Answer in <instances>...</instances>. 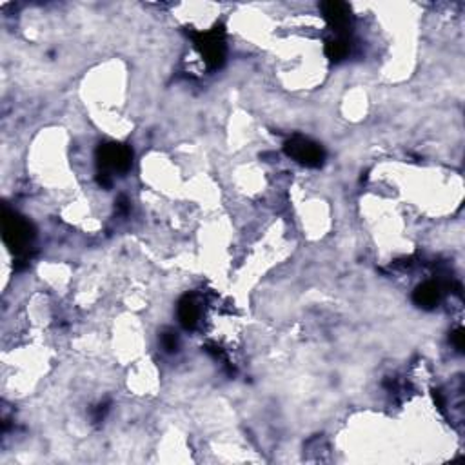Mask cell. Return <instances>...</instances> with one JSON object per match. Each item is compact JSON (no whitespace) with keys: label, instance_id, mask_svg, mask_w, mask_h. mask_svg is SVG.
Returning <instances> with one entry per match:
<instances>
[{"label":"cell","instance_id":"9","mask_svg":"<svg viewBox=\"0 0 465 465\" xmlns=\"http://www.w3.org/2000/svg\"><path fill=\"white\" fill-rule=\"evenodd\" d=\"M160 344H162V347L168 353H175L179 349V337H177V333L169 331V329L168 331H164L162 335H160Z\"/></svg>","mask_w":465,"mask_h":465},{"label":"cell","instance_id":"4","mask_svg":"<svg viewBox=\"0 0 465 465\" xmlns=\"http://www.w3.org/2000/svg\"><path fill=\"white\" fill-rule=\"evenodd\" d=\"M284 151L287 157H291L307 168H318L326 160V151L322 149V146H318L317 142L309 139H304V137H293L291 140H287Z\"/></svg>","mask_w":465,"mask_h":465},{"label":"cell","instance_id":"2","mask_svg":"<svg viewBox=\"0 0 465 465\" xmlns=\"http://www.w3.org/2000/svg\"><path fill=\"white\" fill-rule=\"evenodd\" d=\"M133 162V151L126 144H100L97 149L99 173H126Z\"/></svg>","mask_w":465,"mask_h":465},{"label":"cell","instance_id":"10","mask_svg":"<svg viewBox=\"0 0 465 465\" xmlns=\"http://www.w3.org/2000/svg\"><path fill=\"white\" fill-rule=\"evenodd\" d=\"M464 338H465V335H464V329H462V327H458V329L451 335V340H453V344H455L456 351H460V353L464 351V347H465Z\"/></svg>","mask_w":465,"mask_h":465},{"label":"cell","instance_id":"7","mask_svg":"<svg viewBox=\"0 0 465 465\" xmlns=\"http://www.w3.org/2000/svg\"><path fill=\"white\" fill-rule=\"evenodd\" d=\"M198 304L193 297H184L179 302V320L186 329H195L198 324Z\"/></svg>","mask_w":465,"mask_h":465},{"label":"cell","instance_id":"1","mask_svg":"<svg viewBox=\"0 0 465 465\" xmlns=\"http://www.w3.org/2000/svg\"><path fill=\"white\" fill-rule=\"evenodd\" d=\"M2 237L6 246L17 255H24L35 238V229L24 217L17 215L15 211L4 209L2 215Z\"/></svg>","mask_w":465,"mask_h":465},{"label":"cell","instance_id":"11","mask_svg":"<svg viewBox=\"0 0 465 465\" xmlns=\"http://www.w3.org/2000/svg\"><path fill=\"white\" fill-rule=\"evenodd\" d=\"M108 404H102V406H99L97 407V409H95L93 411V420L95 422H102L104 420V416H106V413H108Z\"/></svg>","mask_w":465,"mask_h":465},{"label":"cell","instance_id":"3","mask_svg":"<svg viewBox=\"0 0 465 465\" xmlns=\"http://www.w3.org/2000/svg\"><path fill=\"white\" fill-rule=\"evenodd\" d=\"M193 39L209 70L222 68L224 60H226V42H224L222 28H215L208 33H193Z\"/></svg>","mask_w":465,"mask_h":465},{"label":"cell","instance_id":"6","mask_svg":"<svg viewBox=\"0 0 465 465\" xmlns=\"http://www.w3.org/2000/svg\"><path fill=\"white\" fill-rule=\"evenodd\" d=\"M442 300V289L438 284L426 282L418 286L413 293V302L422 309H433L440 304Z\"/></svg>","mask_w":465,"mask_h":465},{"label":"cell","instance_id":"12","mask_svg":"<svg viewBox=\"0 0 465 465\" xmlns=\"http://www.w3.org/2000/svg\"><path fill=\"white\" fill-rule=\"evenodd\" d=\"M117 211L122 215H126L129 211V202L128 198L126 197H119V200H117Z\"/></svg>","mask_w":465,"mask_h":465},{"label":"cell","instance_id":"8","mask_svg":"<svg viewBox=\"0 0 465 465\" xmlns=\"http://www.w3.org/2000/svg\"><path fill=\"white\" fill-rule=\"evenodd\" d=\"M349 53V42H347L346 37H337V39L327 40L326 42V55L327 59L333 60V62H340L344 60Z\"/></svg>","mask_w":465,"mask_h":465},{"label":"cell","instance_id":"5","mask_svg":"<svg viewBox=\"0 0 465 465\" xmlns=\"http://www.w3.org/2000/svg\"><path fill=\"white\" fill-rule=\"evenodd\" d=\"M320 10L329 28L340 37H344V33L351 28V10L344 2H324L320 4Z\"/></svg>","mask_w":465,"mask_h":465}]
</instances>
